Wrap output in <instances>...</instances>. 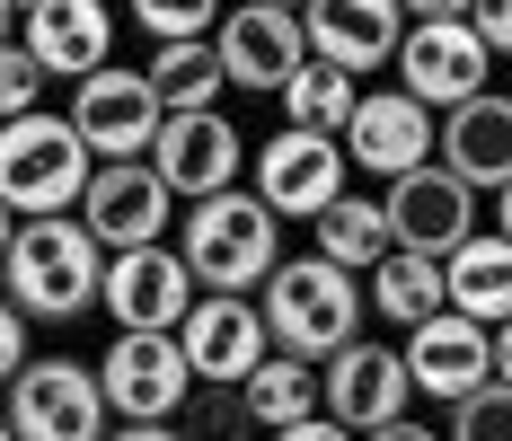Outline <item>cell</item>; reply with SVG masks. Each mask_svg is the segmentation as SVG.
<instances>
[{"mask_svg":"<svg viewBox=\"0 0 512 441\" xmlns=\"http://www.w3.org/2000/svg\"><path fill=\"white\" fill-rule=\"evenodd\" d=\"M106 283V247L80 230V212H53V221H18V239L0 256V300L36 327H71L80 309H98Z\"/></svg>","mask_w":512,"mask_h":441,"instance_id":"cell-1","label":"cell"},{"mask_svg":"<svg viewBox=\"0 0 512 441\" xmlns=\"http://www.w3.org/2000/svg\"><path fill=\"white\" fill-rule=\"evenodd\" d=\"M256 318H265V344H274V353H292V362H336V353L362 336V292H354V274H336L327 256H283V265L256 283Z\"/></svg>","mask_w":512,"mask_h":441,"instance_id":"cell-2","label":"cell"},{"mask_svg":"<svg viewBox=\"0 0 512 441\" xmlns=\"http://www.w3.org/2000/svg\"><path fill=\"white\" fill-rule=\"evenodd\" d=\"M177 256H186L195 292H239V300H256V283L283 265V221H274L256 195L230 186V195L186 203V221H177Z\"/></svg>","mask_w":512,"mask_h":441,"instance_id":"cell-3","label":"cell"},{"mask_svg":"<svg viewBox=\"0 0 512 441\" xmlns=\"http://www.w3.org/2000/svg\"><path fill=\"white\" fill-rule=\"evenodd\" d=\"M89 142L71 133V115H18L0 124V203L18 221H53L89 195Z\"/></svg>","mask_w":512,"mask_h":441,"instance_id":"cell-4","label":"cell"},{"mask_svg":"<svg viewBox=\"0 0 512 441\" xmlns=\"http://www.w3.org/2000/svg\"><path fill=\"white\" fill-rule=\"evenodd\" d=\"M0 415H9L18 441H106L115 433L98 371L71 362V353H27V371L0 389Z\"/></svg>","mask_w":512,"mask_h":441,"instance_id":"cell-5","label":"cell"},{"mask_svg":"<svg viewBox=\"0 0 512 441\" xmlns=\"http://www.w3.org/2000/svg\"><path fill=\"white\" fill-rule=\"evenodd\" d=\"M486 80H495V53L468 36V18H415L398 36V89L424 115H451V106L486 98Z\"/></svg>","mask_w":512,"mask_h":441,"instance_id":"cell-6","label":"cell"},{"mask_svg":"<svg viewBox=\"0 0 512 441\" xmlns=\"http://www.w3.org/2000/svg\"><path fill=\"white\" fill-rule=\"evenodd\" d=\"M168 212L177 195L151 177V159H98L89 168V195H80V230L106 256H133V247H168Z\"/></svg>","mask_w":512,"mask_h":441,"instance_id":"cell-7","label":"cell"},{"mask_svg":"<svg viewBox=\"0 0 512 441\" xmlns=\"http://www.w3.org/2000/svg\"><path fill=\"white\" fill-rule=\"evenodd\" d=\"M345 177H354V168H345V142H336V133H292V124H283L274 142H256V186L248 195L265 203L274 221H318L327 203L345 195Z\"/></svg>","mask_w":512,"mask_h":441,"instance_id":"cell-8","label":"cell"},{"mask_svg":"<svg viewBox=\"0 0 512 441\" xmlns=\"http://www.w3.org/2000/svg\"><path fill=\"white\" fill-rule=\"evenodd\" d=\"M98 389L115 424H177V406L195 397V371L177 336H115L98 353Z\"/></svg>","mask_w":512,"mask_h":441,"instance_id":"cell-9","label":"cell"},{"mask_svg":"<svg viewBox=\"0 0 512 441\" xmlns=\"http://www.w3.org/2000/svg\"><path fill=\"white\" fill-rule=\"evenodd\" d=\"M98 309L115 318V336H177L186 309H195V274L177 247H133V256H106Z\"/></svg>","mask_w":512,"mask_h":441,"instance_id":"cell-10","label":"cell"},{"mask_svg":"<svg viewBox=\"0 0 512 441\" xmlns=\"http://www.w3.org/2000/svg\"><path fill=\"white\" fill-rule=\"evenodd\" d=\"M212 53H221V80H230V89L283 98V80L309 62L301 9H265V0H239V9H221V27H212Z\"/></svg>","mask_w":512,"mask_h":441,"instance_id":"cell-11","label":"cell"},{"mask_svg":"<svg viewBox=\"0 0 512 441\" xmlns=\"http://www.w3.org/2000/svg\"><path fill=\"white\" fill-rule=\"evenodd\" d=\"M407 362H398V344H371L354 336L336 362H318V415L327 424H345V433H380V424H398L407 415Z\"/></svg>","mask_w":512,"mask_h":441,"instance_id":"cell-12","label":"cell"},{"mask_svg":"<svg viewBox=\"0 0 512 441\" xmlns=\"http://www.w3.org/2000/svg\"><path fill=\"white\" fill-rule=\"evenodd\" d=\"M248 168V142L239 124L212 106V115H159V142H151V177L168 186L177 203H204V195H230Z\"/></svg>","mask_w":512,"mask_h":441,"instance_id":"cell-13","label":"cell"},{"mask_svg":"<svg viewBox=\"0 0 512 441\" xmlns=\"http://www.w3.org/2000/svg\"><path fill=\"white\" fill-rule=\"evenodd\" d=\"M71 133L89 142V159H151L159 142V98L142 71L106 62L89 80H71Z\"/></svg>","mask_w":512,"mask_h":441,"instance_id":"cell-14","label":"cell"},{"mask_svg":"<svg viewBox=\"0 0 512 441\" xmlns=\"http://www.w3.org/2000/svg\"><path fill=\"white\" fill-rule=\"evenodd\" d=\"M380 212H389V239L407 247V256H433V265H442L460 239H477V195H468L442 159H424V168H407V177H389Z\"/></svg>","mask_w":512,"mask_h":441,"instance_id":"cell-15","label":"cell"},{"mask_svg":"<svg viewBox=\"0 0 512 441\" xmlns=\"http://www.w3.org/2000/svg\"><path fill=\"white\" fill-rule=\"evenodd\" d=\"M398 362H407V389H415V397L460 406V397H477L486 380H495V336H486V327H468V318H451V309H433L424 327H407Z\"/></svg>","mask_w":512,"mask_h":441,"instance_id":"cell-16","label":"cell"},{"mask_svg":"<svg viewBox=\"0 0 512 441\" xmlns=\"http://www.w3.org/2000/svg\"><path fill=\"white\" fill-rule=\"evenodd\" d=\"M177 353H186V371H195L204 389H239L274 344H265L256 300H239V292H195L186 327H177Z\"/></svg>","mask_w":512,"mask_h":441,"instance_id":"cell-17","label":"cell"},{"mask_svg":"<svg viewBox=\"0 0 512 441\" xmlns=\"http://www.w3.org/2000/svg\"><path fill=\"white\" fill-rule=\"evenodd\" d=\"M433 124H442V115H424L407 89H362L354 124H345L336 142H345V168H362V177H407V168L433 159Z\"/></svg>","mask_w":512,"mask_h":441,"instance_id":"cell-18","label":"cell"},{"mask_svg":"<svg viewBox=\"0 0 512 441\" xmlns=\"http://www.w3.org/2000/svg\"><path fill=\"white\" fill-rule=\"evenodd\" d=\"M18 45H27V62L45 80H89L115 53V9L106 0H36L18 18Z\"/></svg>","mask_w":512,"mask_h":441,"instance_id":"cell-19","label":"cell"},{"mask_svg":"<svg viewBox=\"0 0 512 441\" xmlns=\"http://www.w3.org/2000/svg\"><path fill=\"white\" fill-rule=\"evenodd\" d=\"M309 62H336V71H380L398 62V36H407V9L398 0H309L301 9Z\"/></svg>","mask_w":512,"mask_h":441,"instance_id":"cell-20","label":"cell"},{"mask_svg":"<svg viewBox=\"0 0 512 441\" xmlns=\"http://www.w3.org/2000/svg\"><path fill=\"white\" fill-rule=\"evenodd\" d=\"M433 159L460 177L468 195H504L512 186V98H468L433 124Z\"/></svg>","mask_w":512,"mask_h":441,"instance_id":"cell-21","label":"cell"},{"mask_svg":"<svg viewBox=\"0 0 512 441\" xmlns=\"http://www.w3.org/2000/svg\"><path fill=\"white\" fill-rule=\"evenodd\" d=\"M442 309L495 336V327L512 318V239L477 230V239L451 247V256H442Z\"/></svg>","mask_w":512,"mask_h":441,"instance_id":"cell-22","label":"cell"},{"mask_svg":"<svg viewBox=\"0 0 512 441\" xmlns=\"http://www.w3.org/2000/svg\"><path fill=\"white\" fill-rule=\"evenodd\" d=\"M142 80H151L159 115H212L221 106V53H212V36H195V45H151V62H142Z\"/></svg>","mask_w":512,"mask_h":441,"instance_id":"cell-23","label":"cell"},{"mask_svg":"<svg viewBox=\"0 0 512 441\" xmlns=\"http://www.w3.org/2000/svg\"><path fill=\"white\" fill-rule=\"evenodd\" d=\"M309 230H318V247H309V256H327L336 274H371V265L398 247V239H389V212H380V195H336L318 221H309Z\"/></svg>","mask_w":512,"mask_h":441,"instance_id":"cell-24","label":"cell"},{"mask_svg":"<svg viewBox=\"0 0 512 441\" xmlns=\"http://www.w3.org/2000/svg\"><path fill=\"white\" fill-rule=\"evenodd\" d=\"M239 406H248L256 433H283V424H309L318 415V362H292V353H265L248 380H239Z\"/></svg>","mask_w":512,"mask_h":441,"instance_id":"cell-25","label":"cell"},{"mask_svg":"<svg viewBox=\"0 0 512 441\" xmlns=\"http://www.w3.org/2000/svg\"><path fill=\"white\" fill-rule=\"evenodd\" d=\"M371 309L389 318V327H424L433 309H442V265L433 256H407V247H389L380 265H371Z\"/></svg>","mask_w":512,"mask_h":441,"instance_id":"cell-26","label":"cell"},{"mask_svg":"<svg viewBox=\"0 0 512 441\" xmlns=\"http://www.w3.org/2000/svg\"><path fill=\"white\" fill-rule=\"evenodd\" d=\"M354 98H362L354 71L301 62V71L283 80V124H292V133H345V124H354Z\"/></svg>","mask_w":512,"mask_h":441,"instance_id":"cell-27","label":"cell"},{"mask_svg":"<svg viewBox=\"0 0 512 441\" xmlns=\"http://www.w3.org/2000/svg\"><path fill=\"white\" fill-rule=\"evenodd\" d=\"M124 9L151 45H195V36L221 27V0H124Z\"/></svg>","mask_w":512,"mask_h":441,"instance_id":"cell-28","label":"cell"},{"mask_svg":"<svg viewBox=\"0 0 512 441\" xmlns=\"http://www.w3.org/2000/svg\"><path fill=\"white\" fill-rule=\"evenodd\" d=\"M442 441H512V389H504V380H486L477 397H460Z\"/></svg>","mask_w":512,"mask_h":441,"instance_id":"cell-29","label":"cell"},{"mask_svg":"<svg viewBox=\"0 0 512 441\" xmlns=\"http://www.w3.org/2000/svg\"><path fill=\"white\" fill-rule=\"evenodd\" d=\"M45 115V71L27 62V45H0V124Z\"/></svg>","mask_w":512,"mask_h":441,"instance_id":"cell-30","label":"cell"},{"mask_svg":"<svg viewBox=\"0 0 512 441\" xmlns=\"http://www.w3.org/2000/svg\"><path fill=\"white\" fill-rule=\"evenodd\" d=\"M239 433H256V424H248V406H239V389H212L186 441H239Z\"/></svg>","mask_w":512,"mask_h":441,"instance_id":"cell-31","label":"cell"},{"mask_svg":"<svg viewBox=\"0 0 512 441\" xmlns=\"http://www.w3.org/2000/svg\"><path fill=\"white\" fill-rule=\"evenodd\" d=\"M468 36L495 62H512V0H468Z\"/></svg>","mask_w":512,"mask_h":441,"instance_id":"cell-32","label":"cell"},{"mask_svg":"<svg viewBox=\"0 0 512 441\" xmlns=\"http://www.w3.org/2000/svg\"><path fill=\"white\" fill-rule=\"evenodd\" d=\"M18 371H27V318H18V309L0 300V389H9Z\"/></svg>","mask_w":512,"mask_h":441,"instance_id":"cell-33","label":"cell"},{"mask_svg":"<svg viewBox=\"0 0 512 441\" xmlns=\"http://www.w3.org/2000/svg\"><path fill=\"white\" fill-rule=\"evenodd\" d=\"M265 441H354V433L327 424V415H309V424H283V433H265Z\"/></svg>","mask_w":512,"mask_h":441,"instance_id":"cell-34","label":"cell"},{"mask_svg":"<svg viewBox=\"0 0 512 441\" xmlns=\"http://www.w3.org/2000/svg\"><path fill=\"white\" fill-rule=\"evenodd\" d=\"M362 441H442L433 424H415V415H398V424H380V433H362Z\"/></svg>","mask_w":512,"mask_h":441,"instance_id":"cell-35","label":"cell"},{"mask_svg":"<svg viewBox=\"0 0 512 441\" xmlns=\"http://www.w3.org/2000/svg\"><path fill=\"white\" fill-rule=\"evenodd\" d=\"M398 9H407V27L415 18H468V0H398Z\"/></svg>","mask_w":512,"mask_h":441,"instance_id":"cell-36","label":"cell"},{"mask_svg":"<svg viewBox=\"0 0 512 441\" xmlns=\"http://www.w3.org/2000/svg\"><path fill=\"white\" fill-rule=\"evenodd\" d=\"M106 441H186V433H177V424H115Z\"/></svg>","mask_w":512,"mask_h":441,"instance_id":"cell-37","label":"cell"},{"mask_svg":"<svg viewBox=\"0 0 512 441\" xmlns=\"http://www.w3.org/2000/svg\"><path fill=\"white\" fill-rule=\"evenodd\" d=\"M495 380H504V389H512V318H504V327H495Z\"/></svg>","mask_w":512,"mask_h":441,"instance_id":"cell-38","label":"cell"},{"mask_svg":"<svg viewBox=\"0 0 512 441\" xmlns=\"http://www.w3.org/2000/svg\"><path fill=\"white\" fill-rule=\"evenodd\" d=\"M18 18H27V9H18V0H0V45H18Z\"/></svg>","mask_w":512,"mask_h":441,"instance_id":"cell-39","label":"cell"},{"mask_svg":"<svg viewBox=\"0 0 512 441\" xmlns=\"http://www.w3.org/2000/svg\"><path fill=\"white\" fill-rule=\"evenodd\" d=\"M495 239H512V186L495 195Z\"/></svg>","mask_w":512,"mask_h":441,"instance_id":"cell-40","label":"cell"},{"mask_svg":"<svg viewBox=\"0 0 512 441\" xmlns=\"http://www.w3.org/2000/svg\"><path fill=\"white\" fill-rule=\"evenodd\" d=\"M9 239H18V212H9V203H0V256H9Z\"/></svg>","mask_w":512,"mask_h":441,"instance_id":"cell-41","label":"cell"},{"mask_svg":"<svg viewBox=\"0 0 512 441\" xmlns=\"http://www.w3.org/2000/svg\"><path fill=\"white\" fill-rule=\"evenodd\" d=\"M265 9H309V0H265Z\"/></svg>","mask_w":512,"mask_h":441,"instance_id":"cell-42","label":"cell"},{"mask_svg":"<svg viewBox=\"0 0 512 441\" xmlns=\"http://www.w3.org/2000/svg\"><path fill=\"white\" fill-rule=\"evenodd\" d=\"M0 441H18V433H9V415H0Z\"/></svg>","mask_w":512,"mask_h":441,"instance_id":"cell-43","label":"cell"},{"mask_svg":"<svg viewBox=\"0 0 512 441\" xmlns=\"http://www.w3.org/2000/svg\"><path fill=\"white\" fill-rule=\"evenodd\" d=\"M18 9H36V0H18Z\"/></svg>","mask_w":512,"mask_h":441,"instance_id":"cell-44","label":"cell"},{"mask_svg":"<svg viewBox=\"0 0 512 441\" xmlns=\"http://www.w3.org/2000/svg\"><path fill=\"white\" fill-rule=\"evenodd\" d=\"M504 98H512V89H504Z\"/></svg>","mask_w":512,"mask_h":441,"instance_id":"cell-45","label":"cell"}]
</instances>
